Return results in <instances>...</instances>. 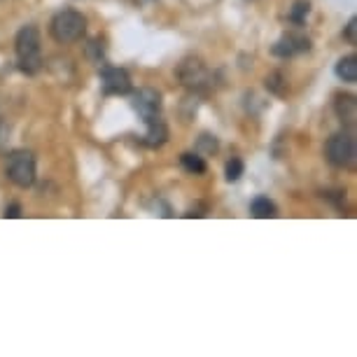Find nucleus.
I'll list each match as a JSON object with an SVG mask.
<instances>
[{
  "label": "nucleus",
  "mask_w": 357,
  "mask_h": 357,
  "mask_svg": "<svg viewBox=\"0 0 357 357\" xmlns=\"http://www.w3.org/2000/svg\"><path fill=\"white\" fill-rule=\"evenodd\" d=\"M280 82H282V75H280V73H273V75H268V77H266V86H268L271 91L278 93V96H282V93H285V86H280Z\"/></svg>",
  "instance_id": "18"
},
{
  "label": "nucleus",
  "mask_w": 357,
  "mask_h": 357,
  "mask_svg": "<svg viewBox=\"0 0 357 357\" xmlns=\"http://www.w3.org/2000/svg\"><path fill=\"white\" fill-rule=\"evenodd\" d=\"M334 110H336V114H339V119L343 124L355 126V119H357V100H355V96H350V93H341V96H336Z\"/></svg>",
  "instance_id": "10"
},
{
  "label": "nucleus",
  "mask_w": 357,
  "mask_h": 357,
  "mask_svg": "<svg viewBox=\"0 0 357 357\" xmlns=\"http://www.w3.org/2000/svg\"><path fill=\"white\" fill-rule=\"evenodd\" d=\"M131 103L145 122L161 114V93L157 89H138L136 93H133Z\"/></svg>",
  "instance_id": "7"
},
{
  "label": "nucleus",
  "mask_w": 357,
  "mask_h": 357,
  "mask_svg": "<svg viewBox=\"0 0 357 357\" xmlns=\"http://www.w3.org/2000/svg\"><path fill=\"white\" fill-rule=\"evenodd\" d=\"M17 61L26 75H36L43 68V45H40V31L36 26H24L15 38Z\"/></svg>",
  "instance_id": "1"
},
{
  "label": "nucleus",
  "mask_w": 357,
  "mask_h": 357,
  "mask_svg": "<svg viewBox=\"0 0 357 357\" xmlns=\"http://www.w3.org/2000/svg\"><path fill=\"white\" fill-rule=\"evenodd\" d=\"M84 31H86V19L84 15H79L75 10H61L59 15H54L50 24L52 38L61 45H70V43L82 40Z\"/></svg>",
  "instance_id": "2"
},
{
  "label": "nucleus",
  "mask_w": 357,
  "mask_h": 357,
  "mask_svg": "<svg viewBox=\"0 0 357 357\" xmlns=\"http://www.w3.org/2000/svg\"><path fill=\"white\" fill-rule=\"evenodd\" d=\"M5 218H22V206L19 204H12L5 208Z\"/></svg>",
  "instance_id": "21"
},
{
  "label": "nucleus",
  "mask_w": 357,
  "mask_h": 357,
  "mask_svg": "<svg viewBox=\"0 0 357 357\" xmlns=\"http://www.w3.org/2000/svg\"><path fill=\"white\" fill-rule=\"evenodd\" d=\"M308 12H311V5H308L306 0H296L292 12H289V19H292V22H294L296 26H301V24L306 22Z\"/></svg>",
  "instance_id": "15"
},
{
  "label": "nucleus",
  "mask_w": 357,
  "mask_h": 357,
  "mask_svg": "<svg viewBox=\"0 0 357 357\" xmlns=\"http://www.w3.org/2000/svg\"><path fill=\"white\" fill-rule=\"evenodd\" d=\"M199 147L204 150V154H213V152H218V140H215V136H201L199 138Z\"/></svg>",
  "instance_id": "17"
},
{
  "label": "nucleus",
  "mask_w": 357,
  "mask_h": 357,
  "mask_svg": "<svg viewBox=\"0 0 357 357\" xmlns=\"http://www.w3.org/2000/svg\"><path fill=\"white\" fill-rule=\"evenodd\" d=\"M147 133H145V140L143 143L147 147H161L168 140V126L164 124V119L161 117H154V119H147Z\"/></svg>",
  "instance_id": "9"
},
{
  "label": "nucleus",
  "mask_w": 357,
  "mask_h": 357,
  "mask_svg": "<svg viewBox=\"0 0 357 357\" xmlns=\"http://www.w3.org/2000/svg\"><path fill=\"white\" fill-rule=\"evenodd\" d=\"M180 164H183V168L187 173H192V175H201V173H206V161L201 154L197 152H185L183 157H180Z\"/></svg>",
  "instance_id": "13"
},
{
  "label": "nucleus",
  "mask_w": 357,
  "mask_h": 357,
  "mask_svg": "<svg viewBox=\"0 0 357 357\" xmlns=\"http://www.w3.org/2000/svg\"><path fill=\"white\" fill-rule=\"evenodd\" d=\"M86 56L96 63L103 61V43H100V40H91V43L86 45Z\"/></svg>",
  "instance_id": "16"
},
{
  "label": "nucleus",
  "mask_w": 357,
  "mask_h": 357,
  "mask_svg": "<svg viewBox=\"0 0 357 357\" xmlns=\"http://www.w3.org/2000/svg\"><path fill=\"white\" fill-rule=\"evenodd\" d=\"M178 77H180V82L185 86H190V89H204V86H208V82H211V73H208L204 61L194 56L185 59V61L180 63Z\"/></svg>",
  "instance_id": "5"
},
{
  "label": "nucleus",
  "mask_w": 357,
  "mask_h": 357,
  "mask_svg": "<svg viewBox=\"0 0 357 357\" xmlns=\"http://www.w3.org/2000/svg\"><path fill=\"white\" fill-rule=\"evenodd\" d=\"M8 140H10V124L0 119V150L8 145Z\"/></svg>",
  "instance_id": "20"
},
{
  "label": "nucleus",
  "mask_w": 357,
  "mask_h": 357,
  "mask_svg": "<svg viewBox=\"0 0 357 357\" xmlns=\"http://www.w3.org/2000/svg\"><path fill=\"white\" fill-rule=\"evenodd\" d=\"M336 75L343 82H357V56H343L339 63H336Z\"/></svg>",
  "instance_id": "12"
},
{
  "label": "nucleus",
  "mask_w": 357,
  "mask_h": 357,
  "mask_svg": "<svg viewBox=\"0 0 357 357\" xmlns=\"http://www.w3.org/2000/svg\"><path fill=\"white\" fill-rule=\"evenodd\" d=\"M327 161L336 168H353L355 166V138L350 133H334L325 145Z\"/></svg>",
  "instance_id": "4"
},
{
  "label": "nucleus",
  "mask_w": 357,
  "mask_h": 357,
  "mask_svg": "<svg viewBox=\"0 0 357 357\" xmlns=\"http://www.w3.org/2000/svg\"><path fill=\"white\" fill-rule=\"evenodd\" d=\"M346 40L350 45H357V19L353 17L346 26Z\"/></svg>",
  "instance_id": "19"
},
{
  "label": "nucleus",
  "mask_w": 357,
  "mask_h": 357,
  "mask_svg": "<svg viewBox=\"0 0 357 357\" xmlns=\"http://www.w3.org/2000/svg\"><path fill=\"white\" fill-rule=\"evenodd\" d=\"M250 213L257 220H268V218H275V215H278V208H275V204L268 197H257L252 201Z\"/></svg>",
  "instance_id": "11"
},
{
  "label": "nucleus",
  "mask_w": 357,
  "mask_h": 357,
  "mask_svg": "<svg viewBox=\"0 0 357 357\" xmlns=\"http://www.w3.org/2000/svg\"><path fill=\"white\" fill-rule=\"evenodd\" d=\"M308 50H311V40L304 36H296V33H287V36H282L278 43L273 45V54L280 59L296 56V54H304Z\"/></svg>",
  "instance_id": "8"
},
{
  "label": "nucleus",
  "mask_w": 357,
  "mask_h": 357,
  "mask_svg": "<svg viewBox=\"0 0 357 357\" xmlns=\"http://www.w3.org/2000/svg\"><path fill=\"white\" fill-rule=\"evenodd\" d=\"M245 171V166H243V161H241L238 157H231L227 161V168H225V175H227V180L229 183H236V180L243 175Z\"/></svg>",
  "instance_id": "14"
},
{
  "label": "nucleus",
  "mask_w": 357,
  "mask_h": 357,
  "mask_svg": "<svg viewBox=\"0 0 357 357\" xmlns=\"http://www.w3.org/2000/svg\"><path fill=\"white\" fill-rule=\"evenodd\" d=\"M5 173L17 187H31L36 183V157L29 150H15L8 157Z\"/></svg>",
  "instance_id": "3"
},
{
  "label": "nucleus",
  "mask_w": 357,
  "mask_h": 357,
  "mask_svg": "<svg viewBox=\"0 0 357 357\" xmlns=\"http://www.w3.org/2000/svg\"><path fill=\"white\" fill-rule=\"evenodd\" d=\"M100 86H103V93L124 96V93L131 91V75L124 68H117V66H105L100 70Z\"/></svg>",
  "instance_id": "6"
}]
</instances>
